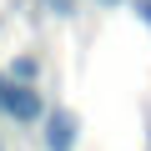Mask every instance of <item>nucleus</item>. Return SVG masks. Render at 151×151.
Segmentation results:
<instances>
[{
	"instance_id": "1",
	"label": "nucleus",
	"mask_w": 151,
	"mask_h": 151,
	"mask_svg": "<svg viewBox=\"0 0 151 151\" xmlns=\"http://www.w3.org/2000/svg\"><path fill=\"white\" fill-rule=\"evenodd\" d=\"M0 106H5L15 121H35V116H40V101H35V91H25V86H5V91H0Z\"/></svg>"
},
{
	"instance_id": "2",
	"label": "nucleus",
	"mask_w": 151,
	"mask_h": 151,
	"mask_svg": "<svg viewBox=\"0 0 151 151\" xmlns=\"http://www.w3.org/2000/svg\"><path fill=\"white\" fill-rule=\"evenodd\" d=\"M70 141H76V121H70L65 111H55L50 126H45V146H50V151H70Z\"/></svg>"
}]
</instances>
